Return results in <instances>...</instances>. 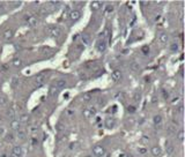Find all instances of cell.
Returning <instances> with one entry per match:
<instances>
[{
  "label": "cell",
  "instance_id": "cell-47",
  "mask_svg": "<svg viewBox=\"0 0 185 157\" xmlns=\"http://www.w3.org/2000/svg\"><path fill=\"white\" fill-rule=\"evenodd\" d=\"M78 37H79V35H74V36H73V41H76Z\"/></svg>",
  "mask_w": 185,
  "mask_h": 157
},
{
  "label": "cell",
  "instance_id": "cell-11",
  "mask_svg": "<svg viewBox=\"0 0 185 157\" xmlns=\"http://www.w3.org/2000/svg\"><path fill=\"white\" fill-rule=\"evenodd\" d=\"M37 22H38V20H37L36 16L31 15V16H28V17H27V24H28L29 27H35V26L37 24Z\"/></svg>",
  "mask_w": 185,
  "mask_h": 157
},
{
  "label": "cell",
  "instance_id": "cell-27",
  "mask_svg": "<svg viewBox=\"0 0 185 157\" xmlns=\"http://www.w3.org/2000/svg\"><path fill=\"white\" fill-rule=\"evenodd\" d=\"M81 39H82L83 45H88V44H89V42H90V37H89V35H87V34L83 35Z\"/></svg>",
  "mask_w": 185,
  "mask_h": 157
},
{
  "label": "cell",
  "instance_id": "cell-33",
  "mask_svg": "<svg viewBox=\"0 0 185 157\" xmlns=\"http://www.w3.org/2000/svg\"><path fill=\"white\" fill-rule=\"evenodd\" d=\"M105 11H107L108 13H111V12L113 11V6H112L111 4H107V5H105Z\"/></svg>",
  "mask_w": 185,
  "mask_h": 157
},
{
  "label": "cell",
  "instance_id": "cell-8",
  "mask_svg": "<svg viewBox=\"0 0 185 157\" xmlns=\"http://www.w3.org/2000/svg\"><path fill=\"white\" fill-rule=\"evenodd\" d=\"M45 79H46V74H45V73L38 74V75L35 78V83H36V85H37V87L43 85L44 82H45Z\"/></svg>",
  "mask_w": 185,
  "mask_h": 157
},
{
  "label": "cell",
  "instance_id": "cell-46",
  "mask_svg": "<svg viewBox=\"0 0 185 157\" xmlns=\"http://www.w3.org/2000/svg\"><path fill=\"white\" fill-rule=\"evenodd\" d=\"M82 49H83V46H82V45H78V47H76V50H78V51H81Z\"/></svg>",
  "mask_w": 185,
  "mask_h": 157
},
{
  "label": "cell",
  "instance_id": "cell-43",
  "mask_svg": "<svg viewBox=\"0 0 185 157\" xmlns=\"http://www.w3.org/2000/svg\"><path fill=\"white\" fill-rule=\"evenodd\" d=\"M142 51L145 52V53H148V52H149V49H148L147 46H145V47H142Z\"/></svg>",
  "mask_w": 185,
  "mask_h": 157
},
{
  "label": "cell",
  "instance_id": "cell-42",
  "mask_svg": "<svg viewBox=\"0 0 185 157\" xmlns=\"http://www.w3.org/2000/svg\"><path fill=\"white\" fill-rule=\"evenodd\" d=\"M18 83H19L18 79H14V80H13V87H16V85H18Z\"/></svg>",
  "mask_w": 185,
  "mask_h": 157
},
{
  "label": "cell",
  "instance_id": "cell-31",
  "mask_svg": "<svg viewBox=\"0 0 185 157\" xmlns=\"http://www.w3.org/2000/svg\"><path fill=\"white\" fill-rule=\"evenodd\" d=\"M7 116H8L9 118H12V119H14V117H15V111H14L13 109H9V110L7 111Z\"/></svg>",
  "mask_w": 185,
  "mask_h": 157
},
{
  "label": "cell",
  "instance_id": "cell-6",
  "mask_svg": "<svg viewBox=\"0 0 185 157\" xmlns=\"http://www.w3.org/2000/svg\"><path fill=\"white\" fill-rule=\"evenodd\" d=\"M150 152H152V155L154 157H161L163 155V150L160 146H153L150 148Z\"/></svg>",
  "mask_w": 185,
  "mask_h": 157
},
{
  "label": "cell",
  "instance_id": "cell-35",
  "mask_svg": "<svg viewBox=\"0 0 185 157\" xmlns=\"http://www.w3.org/2000/svg\"><path fill=\"white\" fill-rule=\"evenodd\" d=\"M89 112H90V114H92V117H95L96 116V113H97V110H96V108H89Z\"/></svg>",
  "mask_w": 185,
  "mask_h": 157
},
{
  "label": "cell",
  "instance_id": "cell-22",
  "mask_svg": "<svg viewBox=\"0 0 185 157\" xmlns=\"http://www.w3.org/2000/svg\"><path fill=\"white\" fill-rule=\"evenodd\" d=\"M176 139H177L179 142H183L184 141V131L183 129H178L176 132Z\"/></svg>",
  "mask_w": 185,
  "mask_h": 157
},
{
  "label": "cell",
  "instance_id": "cell-34",
  "mask_svg": "<svg viewBox=\"0 0 185 157\" xmlns=\"http://www.w3.org/2000/svg\"><path fill=\"white\" fill-rule=\"evenodd\" d=\"M57 91H58V90L55 88L53 85L51 87V88H50V95H51V96H55V95H57Z\"/></svg>",
  "mask_w": 185,
  "mask_h": 157
},
{
  "label": "cell",
  "instance_id": "cell-45",
  "mask_svg": "<svg viewBox=\"0 0 185 157\" xmlns=\"http://www.w3.org/2000/svg\"><path fill=\"white\" fill-rule=\"evenodd\" d=\"M75 6H85V3H74Z\"/></svg>",
  "mask_w": 185,
  "mask_h": 157
},
{
  "label": "cell",
  "instance_id": "cell-17",
  "mask_svg": "<svg viewBox=\"0 0 185 157\" xmlns=\"http://www.w3.org/2000/svg\"><path fill=\"white\" fill-rule=\"evenodd\" d=\"M130 68L132 69V71H134V72H138L139 69H140V64H139L138 61H136V60H133V61L130 64Z\"/></svg>",
  "mask_w": 185,
  "mask_h": 157
},
{
  "label": "cell",
  "instance_id": "cell-48",
  "mask_svg": "<svg viewBox=\"0 0 185 157\" xmlns=\"http://www.w3.org/2000/svg\"><path fill=\"white\" fill-rule=\"evenodd\" d=\"M4 133V128H0V134H3Z\"/></svg>",
  "mask_w": 185,
  "mask_h": 157
},
{
  "label": "cell",
  "instance_id": "cell-20",
  "mask_svg": "<svg viewBox=\"0 0 185 157\" xmlns=\"http://www.w3.org/2000/svg\"><path fill=\"white\" fill-rule=\"evenodd\" d=\"M165 147H167V154H168V155H171V154L174 152L175 148H174V146H172L169 141H165Z\"/></svg>",
  "mask_w": 185,
  "mask_h": 157
},
{
  "label": "cell",
  "instance_id": "cell-21",
  "mask_svg": "<svg viewBox=\"0 0 185 157\" xmlns=\"http://www.w3.org/2000/svg\"><path fill=\"white\" fill-rule=\"evenodd\" d=\"M167 131H168V133L174 134V133L177 132V127H176V125H174V124H168V125H167Z\"/></svg>",
  "mask_w": 185,
  "mask_h": 157
},
{
  "label": "cell",
  "instance_id": "cell-15",
  "mask_svg": "<svg viewBox=\"0 0 185 157\" xmlns=\"http://www.w3.org/2000/svg\"><path fill=\"white\" fill-rule=\"evenodd\" d=\"M102 5H103V4L101 3V1H93V3H90V8H92V11L96 12V11L101 9Z\"/></svg>",
  "mask_w": 185,
  "mask_h": 157
},
{
  "label": "cell",
  "instance_id": "cell-13",
  "mask_svg": "<svg viewBox=\"0 0 185 157\" xmlns=\"http://www.w3.org/2000/svg\"><path fill=\"white\" fill-rule=\"evenodd\" d=\"M13 36H14V30H13V29L8 28V29H6V30L4 31V38H5L6 41L12 39V38H13Z\"/></svg>",
  "mask_w": 185,
  "mask_h": 157
},
{
  "label": "cell",
  "instance_id": "cell-5",
  "mask_svg": "<svg viewBox=\"0 0 185 157\" xmlns=\"http://www.w3.org/2000/svg\"><path fill=\"white\" fill-rule=\"evenodd\" d=\"M68 16H70V19H71L72 21H78V20L81 19V12H80L79 9H72V11L70 12Z\"/></svg>",
  "mask_w": 185,
  "mask_h": 157
},
{
  "label": "cell",
  "instance_id": "cell-19",
  "mask_svg": "<svg viewBox=\"0 0 185 157\" xmlns=\"http://www.w3.org/2000/svg\"><path fill=\"white\" fill-rule=\"evenodd\" d=\"M7 105V96L6 95H0V109H3Z\"/></svg>",
  "mask_w": 185,
  "mask_h": 157
},
{
  "label": "cell",
  "instance_id": "cell-40",
  "mask_svg": "<svg viewBox=\"0 0 185 157\" xmlns=\"http://www.w3.org/2000/svg\"><path fill=\"white\" fill-rule=\"evenodd\" d=\"M128 112H131V113H133L134 111H136V108H134V106H128Z\"/></svg>",
  "mask_w": 185,
  "mask_h": 157
},
{
  "label": "cell",
  "instance_id": "cell-26",
  "mask_svg": "<svg viewBox=\"0 0 185 157\" xmlns=\"http://www.w3.org/2000/svg\"><path fill=\"white\" fill-rule=\"evenodd\" d=\"M12 65H13L14 67H20V66L22 65V60H21L20 58H14L13 61H12Z\"/></svg>",
  "mask_w": 185,
  "mask_h": 157
},
{
  "label": "cell",
  "instance_id": "cell-24",
  "mask_svg": "<svg viewBox=\"0 0 185 157\" xmlns=\"http://www.w3.org/2000/svg\"><path fill=\"white\" fill-rule=\"evenodd\" d=\"M82 101L83 102H86V103H88V102H90L92 101V98H93V95H92V93H85L82 95Z\"/></svg>",
  "mask_w": 185,
  "mask_h": 157
},
{
  "label": "cell",
  "instance_id": "cell-9",
  "mask_svg": "<svg viewBox=\"0 0 185 157\" xmlns=\"http://www.w3.org/2000/svg\"><path fill=\"white\" fill-rule=\"evenodd\" d=\"M49 34L51 35L52 37H59L61 35V31L58 27H50L49 28Z\"/></svg>",
  "mask_w": 185,
  "mask_h": 157
},
{
  "label": "cell",
  "instance_id": "cell-2",
  "mask_svg": "<svg viewBox=\"0 0 185 157\" xmlns=\"http://www.w3.org/2000/svg\"><path fill=\"white\" fill-rule=\"evenodd\" d=\"M107 47H108V43H107V41H105L104 38L98 39V41L96 42V50H97L98 52H104V51L107 50Z\"/></svg>",
  "mask_w": 185,
  "mask_h": 157
},
{
  "label": "cell",
  "instance_id": "cell-28",
  "mask_svg": "<svg viewBox=\"0 0 185 157\" xmlns=\"http://www.w3.org/2000/svg\"><path fill=\"white\" fill-rule=\"evenodd\" d=\"M82 114H83V117H85L86 119L92 118V114H90V112H89V109H85V110L82 111Z\"/></svg>",
  "mask_w": 185,
  "mask_h": 157
},
{
  "label": "cell",
  "instance_id": "cell-29",
  "mask_svg": "<svg viewBox=\"0 0 185 157\" xmlns=\"http://www.w3.org/2000/svg\"><path fill=\"white\" fill-rule=\"evenodd\" d=\"M141 93L140 91H138V93H136V95H134V101L136 102H140L141 101Z\"/></svg>",
  "mask_w": 185,
  "mask_h": 157
},
{
  "label": "cell",
  "instance_id": "cell-39",
  "mask_svg": "<svg viewBox=\"0 0 185 157\" xmlns=\"http://www.w3.org/2000/svg\"><path fill=\"white\" fill-rule=\"evenodd\" d=\"M104 104H105V99H104V98H98V105L103 106Z\"/></svg>",
  "mask_w": 185,
  "mask_h": 157
},
{
  "label": "cell",
  "instance_id": "cell-18",
  "mask_svg": "<svg viewBox=\"0 0 185 157\" xmlns=\"http://www.w3.org/2000/svg\"><path fill=\"white\" fill-rule=\"evenodd\" d=\"M26 132L23 129H19V131H16V137L19 139V140H26Z\"/></svg>",
  "mask_w": 185,
  "mask_h": 157
},
{
  "label": "cell",
  "instance_id": "cell-16",
  "mask_svg": "<svg viewBox=\"0 0 185 157\" xmlns=\"http://www.w3.org/2000/svg\"><path fill=\"white\" fill-rule=\"evenodd\" d=\"M162 121H163V118H162L161 114H156V116L153 117V123H154V125L160 126L162 124Z\"/></svg>",
  "mask_w": 185,
  "mask_h": 157
},
{
  "label": "cell",
  "instance_id": "cell-4",
  "mask_svg": "<svg viewBox=\"0 0 185 157\" xmlns=\"http://www.w3.org/2000/svg\"><path fill=\"white\" fill-rule=\"evenodd\" d=\"M23 154V149L21 146H15L13 147L12 149V154H11V157H21Z\"/></svg>",
  "mask_w": 185,
  "mask_h": 157
},
{
  "label": "cell",
  "instance_id": "cell-38",
  "mask_svg": "<svg viewBox=\"0 0 185 157\" xmlns=\"http://www.w3.org/2000/svg\"><path fill=\"white\" fill-rule=\"evenodd\" d=\"M183 104H179L178 105V108H177V113H179V114H183Z\"/></svg>",
  "mask_w": 185,
  "mask_h": 157
},
{
  "label": "cell",
  "instance_id": "cell-30",
  "mask_svg": "<svg viewBox=\"0 0 185 157\" xmlns=\"http://www.w3.org/2000/svg\"><path fill=\"white\" fill-rule=\"evenodd\" d=\"M178 49H179V47H178V44H177V43H172L171 46H170V50H171L172 52H177Z\"/></svg>",
  "mask_w": 185,
  "mask_h": 157
},
{
  "label": "cell",
  "instance_id": "cell-37",
  "mask_svg": "<svg viewBox=\"0 0 185 157\" xmlns=\"http://www.w3.org/2000/svg\"><path fill=\"white\" fill-rule=\"evenodd\" d=\"M179 101H180V98L179 97H176V98H174L172 99V105H178V104H179Z\"/></svg>",
  "mask_w": 185,
  "mask_h": 157
},
{
  "label": "cell",
  "instance_id": "cell-7",
  "mask_svg": "<svg viewBox=\"0 0 185 157\" xmlns=\"http://www.w3.org/2000/svg\"><path fill=\"white\" fill-rule=\"evenodd\" d=\"M122 76H123V73H122V71H119V69H115V71L111 73V80H112L113 82L120 81Z\"/></svg>",
  "mask_w": 185,
  "mask_h": 157
},
{
  "label": "cell",
  "instance_id": "cell-25",
  "mask_svg": "<svg viewBox=\"0 0 185 157\" xmlns=\"http://www.w3.org/2000/svg\"><path fill=\"white\" fill-rule=\"evenodd\" d=\"M30 119V116L28 114V113H22L21 116H20V123H22V124H26V123H28V120Z\"/></svg>",
  "mask_w": 185,
  "mask_h": 157
},
{
  "label": "cell",
  "instance_id": "cell-12",
  "mask_svg": "<svg viewBox=\"0 0 185 157\" xmlns=\"http://www.w3.org/2000/svg\"><path fill=\"white\" fill-rule=\"evenodd\" d=\"M9 126H11V128L14 129V131H19L20 127H21V123H20V121H19L18 119H15V118H14V119L11 121Z\"/></svg>",
  "mask_w": 185,
  "mask_h": 157
},
{
  "label": "cell",
  "instance_id": "cell-1",
  "mask_svg": "<svg viewBox=\"0 0 185 157\" xmlns=\"http://www.w3.org/2000/svg\"><path fill=\"white\" fill-rule=\"evenodd\" d=\"M93 155L95 157H104V155L107 154V150L103 146H101V145H96L93 147Z\"/></svg>",
  "mask_w": 185,
  "mask_h": 157
},
{
  "label": "cell",
  "instance_id": "cell-3",
  "mask_svg": "<svg viewBox=\"0 0 185 157\" xmlns=\"http://www.w3.org/2000/svg\"><path fill=\"white\" fill-rule=\"evenodd\" d=\"M116 124H117V121H116V119L113 117H108L104 120V126L108 129H113L116 127Z\"/></svg>",
  "mask_w": 185,
  "mask_h": 157
},
{
  "label": "cell",
  "instance_id": "cell-44",
  "mask_svg": "<svg viewBox=\"0 0 185 157\" xmlns=\"http://www.w3.org/2000/svg\"><path fill=\"white\" fill-rule=\"evenodd\" d=\"M37 131H38L37 127H31V131H30V132H31V133H36Z\"/></svg>",
  "mask_w": 185,
  "mask_h": 157
},
{
  "label": "cell",
  "instance_id": "cell-14",
  "mask_svg": "<svg viewBox=\"0 0 185 157\" xmlns=\"http://www.w3.org/2000/svg\"><path fill=\"white\" fill-rule=\"evenodd\" d=\"M53 87H55V88H56L57 90L64 89L65 87H66V81H65V80H58V81H56V82H55Z\"/></svg>",
  "mask_w": 185,
  "mask_h": 157
},
{
  "label": "cell",
  "instance_id": "cell-36",
  "mask_svg": "<svg viewBox=\"0 0 185 157\" xmlns=\"http://www.w3.org/2000/svg\"><path fill=\"white\" fill-rule=\"evenodd\" d=\"M138 152H139L140 155H145V154H147V148H144V147L138 148Z\"/></svg>",
  "mask_w": 185,
  "mask_h": 157
},
{
  "label": "cell",
  "instance_id": "cell-23",
  "mask_svg": "<svg viewBox=\"0 0 185 157\" xmlns=\"http://www.w3.org/2000/svg\"><path fill=\"white\" fill-rule=\"evenodd\" d=\"M5 140H6V142L13 143V142L15 141V136H14L13 133H7V134L5 135Z\"/></svg>",
  "mask_w": 185,
  "mask_h": 157
},
{
  "label": "cell",
  "instance_id": "cell-10",
  "mask_svg": "<svg viewBox=\"0 0 185 157\" xmlns=\"http://www.w3.org/2000/svg\"><path fill=\"white\" fill-rule=\"evenodd\" d=\"M157 38H159V42L161 44H167L168 41H169V35H168L167 32H161V34H159Z\"/></svg>",
  "mask_w": 185,
  "mask_h": 157
},
{
  "label": "cell",
  "instance_id": "cell-41",
  "mask_svg": "<svg viewBox=\"0 0 185 157\" xmlns=\"http://www.w3.org/2000/svg\"><path fill=\"white\" fill-rule=\"evenodd\" d=\"M11 5L14 6V7H19V6L21 5V3H20V1H19V3H11Z\"/></svg>",
  "mask_w": 185,
  "mask_h": 157
},
{
  "label": "cell",
  "instance_id": "cell-32",
  "mask_svg": "<svg viewBox=\"0 0 185 157\" xmlns=\"http://www.w3.org/2000/svg\"><path fill=\"white\" fill-rule=\"evenodd\" d=\"M140 142H141V143H144V145H146V143H148V142H149V137H148V136H146V135H144V136L141 137V140H140Z\"/></svg>",
  "mask_w": 185,
  "mask_h": 157
}]
</instances>
